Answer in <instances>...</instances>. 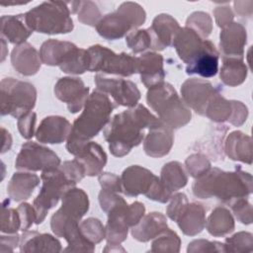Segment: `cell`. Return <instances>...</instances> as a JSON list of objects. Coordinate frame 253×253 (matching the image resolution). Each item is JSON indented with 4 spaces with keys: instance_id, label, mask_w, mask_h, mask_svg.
<instances>
[{
    "instance_id": "obj_29",
    "label": "cell",
    "mask_w": 253,
    "mask_h": 253,
    "mask_svg": "<svg viewBox=\"0 0 253 253\" xmlns=\"http://www.w3.org/2000/svg\"><path fill=\"white\" fill-rule=\"evenodd\" d=\"M223 149L231 160L240 161L249 165L252 163L251 137L240 130H234L228 134Z\"/></svg>"
},
{
    "instance_id": "obj_24",
    "label": "cell",
    "mask_w": 253,
    "mask_h": 253,
    "mask_svg": "<svg viewBox=\"0 0 253 253\" xmlns=\"http://www.w3.org/2000/svg\"><path fill=\"white\" fill-rule=\"evenodd\" d=\"M168 227L166 216L157 211L144 214L141 219L131 227V236L139 242H147L155 238Z\"/></svg>"
},
{
    "instance_id": "obj_40",
    "label": "cell",
    "mask_w": 253,
    "mask_h": 253,
    "mask_svg": "<svg viewBox=\"0 0 253 253\" xmlns=\"http://www.w3.org/2000/svg\"><path fill=\"white\" fill-rule=\"evenodd\" d=\"M10 201L5 200L2 203L1 211V232L11 234L17 233L21 229V218L17 209L9 208Z\"/></svg>"
},
{
    "instance_id": "obj_44",
    "label": "cell",
    "mask_w": 253,
    "mask_h": 253,
    "mask_svg": "<svg viewBox=\"0 0 253 253\" xmlns=\"http://www.w3.org/2000/svg\"><path fill=\"white\" fill-rule=\"evenodd\" d=\"M76 14L79 22L92 27H96L102 18L100 9L92 1H78Z\"/></svg>"
},
{
    "instance_id": "obj_61",
    "label": "cell",
    "mask_w": 253,
    "mask_h": 253,
    "mask_svg": "<svg viewBox=\"0 0 253 253\" xmlns=\"http://www.w3.org/2000/svg\"><path fill=\"white\" fill-rule=\"evenodd\" d=\"M104 252H126V249L121 244H110L107 243L106 247L103 249Z\"/></svg>"
},
{
    "instance_id": "obj_55",
    "label": "cell",
    "mask_w": 253,
    "mask_h": 253,
    "mask_svg": "<svg viewBox=\"0 0 253 253\" xmlns=\"http://www.w3.org/2000/svg\"><path fill=\"white\" fill-rule=\"evenodd\" d=\"M231 103H232V114L228 122L234 126H240L247 120L248 109L246 105H244L240 101L231 100Z\"/></svg>"
},
{
    "instance_id": "obj_30",
    "label": "cell",
    "mask_w": 253,
    "mask_h": 253,
    "mask_svg": "<svg viewBox=\"0 0 253 253\" xmlns=\"http://www.w3.org/2000/svg\"><path fill=\"white\" fill-rule=\"evenodd\" d=\"M176 222L185 235L195 236L206 226V210L201 204H188Z\"/></svg>"
},
{
    "instance_id": "obj_10",
    "label": "cell",
    "mask_w": 253,
    "mask_h": 253,
    "mask_svg": "<svg viewBox=\"0 0 253 253\" xmlns=\"http://www.w3.org/2000/svg\"><path fill=\"white\" fill-rule=\"evenodd\" d=\"M61 207L50 218V228L57 236L61 227L66 222H79L89 211V199L84 190L71 188L61 198Z\"/></svg>"
},
{
    "instance_id": "obj_8",
    "label": "cell",
    "mask_w": 253,
    "mask_h": 253,
    "mask_svg": "<svg viewBox=\"0 0 253 253\" xmlns=\"http://www.w3.org/2000/svg\"><path fill=\"white\" fill-rule=\"evenodd\" d=\"M41 179L42 181V188L33 203L37 212L36 224L42 223L48 211L57 205L65 192L76 186L75 182H72L64 175L59 166L55 169L42 172Z\"/></svg>"
},
{
    "instance_id": "obj_51",
    "label": "cell",
    "mask_w": 253,
    "mask_h": 253,
    "mask_svg": "<svg viewBox=\"0 0 253 253\" xmlns=\"http://www.w3.org/2000/svg\"><path fill=\"white\" fill-rule=\"evenodd\" d=\"M36 122H37V114L34 112H30L27 115L18 119L17 126L22 137L26 139H30L36 134L35 133Z\"/></svg>"
},
{
    "instance_id": "obj_14",
    "label": "cell",
    "mask_w": 253,
    "mask_h": 253,
    "mask_svg": "<svg viewBox=\"0 0 253 253\" xmlns=\"http://www.w3.org/2000/svg\"><path fill=\"white\" fill-rule=\"evenodd\" d=\"M217 93H219V88L204 79L190 78L181 86L183 102L201 116H205L209 103Z\"/></svg>"
},
{
    "instance_id": "obj_34",
    "label": "cell",
    "mask_w": 253,
    "mask_h": 253,
    "mask_svg": "<svg viewBox=\"0 0 253 253\" xmlns=\"http://www.w3.org/2000/svg\"><path fill=\"white\" fill-rule=\"evenodd\" d=\"M247 73L248 69L244 58L222 57L219 77L224 85L235 87L242 84L247 77Z\"/></svg>"
},
{
    "instance_id": "obj_16",
    "label": "cell",
    "mask_w": 253,
    "mask_h": 253,
    "mask_svg": "<svg viewBox=\"0 0 253 253\" xmlns=\"http://www.w3.org/2000/svg\"><path fill=\"white\" fill-rule=\"evenodd\" d=\"M211 43V41L203 39L197 32L188 27L180 28L174 37L172 45L179 58L187 65L199 57Z\"/></svg>"
},
{
    "instance_id": "obj_39",
    "label": "cell",
    "mask_w": 253,
    "mask_h": 253,
    "mask_svg": "<svg viewBox=\"0 0 253 253\" xmlns=\"http://www.w3.org/2000/svg\"><path fill=\"white\" fill-rule=\"evenodd\" d=\"M181 239L172 229L166 228L158 234L151 243L150 252H179Z\"/></svg>"
},
{
    "instance_id": "obj_35",
    "label": "cell",
    "mask_w": 253,
    "mask_h": 253,
    "mask_svg": "<svg viewBox=\"0 0 253 253\" xmlns=\"http://www.w3.org/2000/svg\"><path fill=\"white\" fill-rule=\"evenodd\" d=\"M205 227L211 235L215 237H222L234 230V218L226 208L217 207L206 219Z\"/></svg>"
},
{
    "instance_id": "obj_19",
    "label": "cell",
    "mask_w": 253,
    "mask_h": 253,
    "mask_svg": "<svg viewBox=\"0 0 253 253\" xmlns=\"http://www.w3.org/2000/svg\"><path fill=\"white\" fill-rule=\"evenodd\" d=\"M72 126L61 116H48L42 120L36 130V138L41 143L59 144L67 140Z\"/></svg>"
},
{
    "instance_id": "obj_18",
    "label": "cell",
    "mask_w": 253,
    "mask_h": 253,
    "mask_svg": "<svg viewBox=\"0 0 253 253\" xmlns=\"http://www.w3.org/2000/svg\"><path fill=\"white\" fill-rule=\"evenodd\" d=\"M179 23L168 14L157 15L147 31L151 39L152 50H163L172 45L177 32L180 30Z\"/></svg>"
},
{
    "instance_id": "obj_45",
    "label": "cell",
    "mask_w": 253,
    "mask_h": 253,
    "mask_svg": "<svg viewBox=\"0 0 253 253\" xmlns=\"http://www.w3.org/2000/svg\"><path fill=\"white\" fill-rule=\"evenodd\" d=\"M126 42L134 53H140L151 47V39L147 29L133 30L126 36Z\"/></svg>"
},
{
    "instance_id": "obj_62",
    "label": "cell",
    "mask_w": 253,
    "mask_h": 253,
    "mask_svg": "<svg viewBox=\"0 0 253 253\" xmlns=\"http://www.w3.org/2000/svg\"><path fill=\"white\" fill-rule=\"evenodd\" d=\"M1 42H2V56H1V61H4L5 57H6V52H5V49H6V42H5V39L2 38L1 39Z\"/></svg>"
},
{
    "instance_id": "obj_42",
    "label": "cell",
    "mask_w": 253,
    "mask_h": 253,
    "mask_svg": "<svg viewBox=\"0 0 253 253\" xmlns=\"http://www.w3.org/2000/svg\"><path fill=\"white\" fill-rule=\"evenodd\" d=\"M79 229L86 239L97 244L106 237V228L100 219L89 217L79 224Z\"/></svg>"
},
{
    "instance_id": "obj_56",
    "label": "cell",
    "mask_w": 253,
    "mask_h": 253,
    "mask_svg": "<svg viewBox=\"0 0 253 253\" xmlns=\"http://www.w3.org/2000/svg\"><path fill=\"white\" fill-rule=\"evenodd\" d=\"M145 213V207L140 202H133L132 204L127 206L126 212V218L127 225L129 227L134 226L144 215Z\"/></svg>"
},
{
    "instance_id": "obj_21",
    "label": "cell",
    "mask_w": 253,
    "mask_h": 253,
    "mask_svg": "<svg viewBox=\"0 0 253 253\" xmlns=\"http://www.w3.org/2000/svg\"><path fill=\"white\" fill-rule=\"evenodd\" d=\"M173 143V129L161 122L148 129V133L143 141V150L146 155L153 158H159L170 152Z\"/></svg>"
},
{
    "instance_id": "obj_12",
    "label": "cell",
    "mask_w": 253,
    "mask_h": 253,
    "mask_svg": "<svg viewBox=\"0 0 253 253\" xmlns=\"http://www.w3.org/2000/svg\"><path fill=\"white\" fill-rule=\"evenodd\" d=\"M66 149L74 155L85 168L87 176L100 175L107 163V154L103 147L93 140L67 138Z\"/></svg>"
},
{
    "instance_id": "obj_15",
    "label": "cell",
    "mask_w": 253,
    "mask_h": 253,
    "mask_svg": "<svg viewBox=\"0 0 253 253\" xmlns=\"http://www.w3.org/2000/svg\"><path fill=\"white\" fill-rule=\"evenodd\" d=\"M55 97L67 105L71 114L78 113L84 108L89 97V87L77 77H62L54 85Z\"/></svg>"
},
{
    "instance_id": "obj_48",
    "label": "cell",
    "mask_w": 253,
    "mask_h": 253,
    "mask_svg": "<svg viewBox=\"0 0 253 253\" xmlns=\"http://www.w3.org/2000/svg\"><path fill=\"white\" fill-rule=\"evenodd\" d=\"M229 207L238 221L243 224H250L252 222V206L246 198L237 199Z\"/></svg>"
},
{
    "instance_id": "obj_38",
    "label": "cell",
    "mask_w": 253,
    "mask_h": 253,
    "mask_svg": "<svg viewBox=\"0 0 253 253\" xmlns=\"http://www.w3.org/2000/svg\"><path fill=\"white\" fill-rule=\"evenodd\" d=\"M232 114L231 100L225 99L220 93H217L209 103L205 116L215 123L228 121Z\"/></svg>"
},
{
    "instance_id": "obj_1",
    "label": "cell",
    "mask_w": 253,
    "mask_h": 253,
    "mask_svg": "<svg viewBox=\"0 0 253 253\" xmlns=\"http://www.w3.org/2000/svg\"><path fill=\"white\" fill-rule=\"evenodd\" d=\"M161 122L143 105L137 104L115 115L105 126L103 135L109 143L110 152L116 157H124L141 143L145 129Z\"/></svg>"
},
{
    "instance_id": "obj_27",
    "label": "cell",
    "mask_w": 253,
    "mask_h": 253,
    "mask_svg": "<svg viewBox=\"0 0 253 253\" xmlns=\"http://www.w3.org/2000/svg\"><path fill=\"white\" fill-rule=\"evenodd\" d=\"M40 185V177L30 172H16L12 175L8 185L7 194L15 202H23L32 196Z\"/></svg>"
},
{
    "instance_id": "obj_43",
    "label": "cell",
    "mask_w": 253,
    "mask_h": 253,
    "mask_svg": "<svg viewBox=\"0 0 253 253\" xmlns=\"http://www.w3.org/2000/svg\"><path fill=\"white\" fill-rule=\"evenodd\" d=\"M224 247L226 252H252L253 236L250 232H237L225 239Z\"/></svg>"
},
{
    "instance_id": "obj_13",
    "label": "cell",
    "mask_w": 253,
    "mask_h": 253,
    "mask_svg": "<svg viewBox=\"0 0 253 253\" xmlns=\"http://www.w3.org/2000/svg\"><path fill=\"white\" fill-rule=\"evenodd\" d=\"M94 82L97 89L113 98L119 106L132 108L138 104L140 91L136 84L124 78L108 77L104 74H96Z\"/></svg>"
},
{
    "instance_id": "obj_28",
    "label": "cell",
    "mask_w": 253,
    "mask_h": 253,
    "mask_svg": "<svg viewBox=\"0 0 253 253\" xmlns=\"http://www.w3.org/2000/svg\"><path fill=\"white\" fill-rule=\"evenodd\" d=\"M33 31L28 26L25 14L4 15L1 17V35L11 43L22 44L26 42Z\"/></svg>"
},
{
    "instance_id": "obj_57",
    "label": "cell",
    "mask_w": 253,
    "mask_h": 253,
    "mask_svg": "<svg viewBox=\"0 0 253 253\" xmlns=\"http://www.w3.org/2000/svg\"><path fill=\"white\" fill-rule=\"evenodd\" d=\"M215 23L219 28H224L233 22L234 14L229 6H218L213 10Z\"/></svg>"
},
{
    "instance_id": "obj_47",
    "label": "cell",
    "mask_w": 253,
    "mask_h": 253,
    "mask_svg": "<svg viewBox=\"0 0 253 253\" xmlns=\"http://www.w3.org/2000/svg\"><path fill=\"white\" fill-rule=\"evenodd\" d=\"M188 253H224V243L219 241H210L207 239H195L188 244Z\"/></svg>"
},
{
    "instance_id": "obj_5",
    "label": "cell",
    "mask_w": 253,
    "mask_h": 253,
    "mask_svg": "<svg viewBox=\"0 0 253 253\" xmlns=\"http://www.w3.org/2000/svg\"><path fill=\"white\" fill-rule=\"evenodd\" d=\"M69 2L45 1L25 13V19L33 32L46 35L68 34L74 28Z\"/></svg>"
},
{
    "instance_id": "obj_60",
    "label": "cell",
    "mask_w": 253,
    "mask_h": 253,
    "mask_svg": "<svg viewBox=\"0 0 253 253\" xmlns=\"http://www.w3.org/2000/svg\"><path fill=\"white\" fill-rule=\"evenodd\" d=\"M1 130H2V139H3L1 153H5L6 151L10 150V148L12 146V136H11L10 132L6 128L2 127Z\"/></svg>"
},
{
    "instance_id": "obj_26",
    "label": "cell",
    "mask_w": 253,
    "mask_h": 253,
    "mask_svg": "<svg viewBox=\"0 0 253 253\" xmlns=\"http://www.w3.org/2000/svg\"><path fill=\"white\" fill-rule=\"evenodd\" d=\"M20 251L31 252H60L62 251L60 241L49 233L38 231H23L20 239Z\"/></svg>"
},
{
    "instance_id": "obj_50",
    "label": "cell",
    "mask_w": 253,
    "mask_h": 253,
    "mask_svg": "<svg viewBox=\"0 0 253 253\" xmlns=\"http://www.w3.org/2000/svg\"><path fill=\"white\" fill-rule=\"evenodd\" d=\"M59 168L69 180L75 183L80 182L86 176L84 166L75 158L73 160L64 161L59 165Z\"/></svg>"
},
{
    "instance_id": "obj_54",
    "label": "cell",
    "mask_w": 253,
    "mask_h": 253,
    "mask_svg": "<svg viewBox=\"0 0 253 253\" xmlns=\"http://www.w3.org/2000/svg\"><path fill=\"white\" fill-rule=\"evenodd\" d=\"M98 198H99L100 207L105 212H108L113 208L126 202L125 199L119 195V193L105 191V190H101Z\"/></svg>"
},
{
    "instance_id": "obj_63",
    "label": "cell",
    "mask_w": 253,
    "mask_h": 253,
    "mask_svg": "<svg viewBox=\"0 0 253 253\" xmlns=\"http://www.w3.org/2000/svg\"><path fill=\"white\" fill-rule=\"evenodd\" d=\"M28 2H25V3H7V4H1L2 6H10V5H25V4H27Z\"/></svg>"
},
{
    "instance_id": "obj_4",
    "label": "cell",
    "mask_w": 253,
    "mask_h": 253,
    "mask_svg": "<svg viewBox=\"0 0 253 253\" xmlns=\"http://www.w3.org/2000/svg\"><path fill=\"white\" fill-rule=\"evenodd\" d=\"M146 101L159 119L172 129L183 127L192 119L190 108L168 82L163 81L149 88L146 93Z\"/></svg>"
},
{
    "instance_id": "obj_23",
    "label": "cell",
    "mask_w": 253,
    "mask_h": 253,
    "mask_svg": "<svg viewBox=\"0 0 253 253\" xmlns=\"http://www.w3.org/2000/svg\"><path fill=\"white\" fill-rule=\"evenodd\" d=\"M13 68L24 76H32L41 69L42 60L38 50L29 42L16 45L11 52Z\"/></svg>"
},
{
    "instance_id": "obj_31",
    "label": "cell",
    "mask_w": 253,
    "mask_h": 253,
    "mask_svg": "<svg viewBox=\"0 0 253 253\" xmlns=\"http://www.w3.org/2000/svg\"><path fill=\"white\" fill-rule=\"evenodd\" d=\"M218 58L219 52L211 42L199 57L186 66V73L188 75L198 74L204 78L213 77L218 71Z\"/></svg>"
},
{
    "instance_id": "obj_3",
    "label": "cell",
    "mask_w": 253,
    "mask_h": 253,
    "mask_svg": "<svg viewBox=\"0 0 253 253\" xmlns=\"http://www.w3.org/2000/svg\"><path fill=\"white\" fill-rule=\"evenodd\" d=\"M115 105L105 93L94 90L88 97L81 115L73 122L69 138L90 140L110 122Z\"/></svg>"
},
{
    "instance_id": "obj_7",
    "label": "cell",
    "mask_w": 253,
    "mask_h": 253,
    "mask_svg": "<svg viewBox=\"0 0 253 253\" xmlns=\"http://www.w3.org/2000/svg\"><path fill=\"white\" fill-rule=\"evenodd\" d=\"M1 116L19 119L32 110L37 102V89L27 81L6 77L1 80Z\"/></svg>"
},
{
    "instance_id": "obj_32",
    "label": "cell",
    "mask_w": 253,
    "mask_h": 253,
    "mask_svg": "<svg viewBox=\"0 0 253 253\" xmlns=\"http://www.w3.org/2000/svg\"><path fill=\"white\" fill-rule=\"evenodd\" d=\"M75 47L77 45L73 42L49 39L43 42L40 48L39 53L42 63L49 66H59Z\"/></svg>"
},
{
    "instance_id": "obj_53",
    "label": "cell",
    "mask_w": 253,
    "mask_h": 253,
    "mask_svg": "<svg viewBox=\"0 0 253 253\" xmlns=\"http://www.w3.org/2000/svg\"><path fill=\"white\" fill-rule=\"evenodd\" d=\"M98 181L101 185L102 190L115 192L119 194L123 192L121 177H119L114 173H109V172L101 173L98 177Z\"/></svg>"
},
{
    "instance_id": "obj_20",
    "label": "cell",
    "mask_w": 253,
    "mask_h": 253,
    "mask_svg": "<svg viewBox=\"0 0 253 253\" xmlns=\"http://www.w3.org/2000/svg\"><path fill=\"white\" fill-rule=\"evenodd\" d=\"M247 42V32L240 23L232 22L221 29L219 34V50L222 57L244 58V47Z\"/></svg>"
},
{
    "instance_id": "obj_22",
    "label": "cell",
    "mask_w": 253,
    "mask_h": 253,
    "mask_svg": "<svg viewBox=\"0 0 253 253\" xmlns=\"http://www.w3.org/2000/svg\"><path fill=\"white\" fill-rule=\"evenodd\" d=\"M163 56L155 51H148L137 57V73L146 88H151L164 81L165 70Z\"/></svg>"
},
{
    "instance_id": "obj_37",
    "label": "cell",
    "mask_w": 253,
    "mask_h": 253,
    "mask_svg": "<svg viewBox=\"0 0 253 253\" xmlns=\"http://www.w3.org/2000/svg\"><path fill=\"white\" fill-rule=\"evenodd\" d=\"M58 67L61 71L68 74H83L85 71H88L89 56L87 49L75 47Z\"/></svg>"
},
{
    "instance_id": "obj_41",
    "label": "cell",
    "mask_w": 253,
    "mask_h": 253,
    "mask_svg": "<svg viewBox=\"0 0 253 253\" xmlns=\"http://www.w3.org/2000/svg\"><path fill=\"white\" fill-rule=\"evenodd\" d=\"M186 27L193 29L206 40L212 31V20L208 13L197 11L187 18Z\"/></svg>"
},
{
    "instance_id": "obj_36",
    "label": "cell",
    "mask_w": 253,
    "mask_h": 253,
    "mask_svg": "<svg viewBox=\"0 0 253 253\" xmlns=\"http://www.w3.org/2000/svg\"><path fill=\"white\" fill-rule=\"evenodd\" d=\"M159 179L164 187L172 193L184 188L188 183L186 170L178 161L166 163L161 169Z\"/></svg>"
},
{
    "instance_id": "obj_46",
    "label": "cell",
    "mask_w": 253,
    "mask_h": 253,
    "mask_svg": "<svg viewBox=\"0 0 253 253\" xmlns=\"http://www.w3.org/2000/svg\"><path fill=\"white\" fill-rule=\"evenodd\" d=\"M185 166L188 173L195 179L203 176L211 168L209 157L201 152L188 156L185 160Z\"/></svg>"
},
{
    "instance_id": "obj_49",
    "label": "cell",
    "mask_w": 253,
    "mask_h": 253,
    "mask_svg": "<svg viewBox=\"0 0 253 253\" xmlns=\"http://www.w3.org/2000/svg\"><path fill=\"white\" fill-rule=\"evenodd\" d=\"M169 201L170 203L166 208V214L171 220L176 221L179 215L188 206L189 201L184 193H176L175 195H172Z\"/></svg>"
},
{
    "instance_id": "obj_52",
    "label": "cell",
    "mask_w": 253,
    "mask_h": 253,
    "mask_svg": "<svg viewBox=\"0 0 253 253\" xmlns=\"http://www.w3.org/2000/svg\"><path fill=\"white\" fill-rule=\"evenodd\" d=\"M21 218V230L26 231L28 230L33 223H36L37 219V212L34 206H31L28 203H22L17 208Z\"/></svg>"
},
{
    "instance_id": "obj_33",
    "label": "cell",
    "mask_w": 253,
    "mask_h": 253,
    "mask_svg": "<svg viewBox=\"0 0 253 253\" xmlns=\"http://www.w3.org/2000/svg\"><path fill=\"white\" fill-rule=\"evenodd\" d=\"M228 130V127L223 125H217L212 126L208 134L204 136L199 143H197L201 151L207 152V156L213 161L222 160L224 156V142L223 139Z\"/></svg>"
},
{
    "instance_id": "obj_25",
    "label": "cell",
    "mask_w": 253,
    "mask_h": 253,
    "mask_svg": "<svg viewBox=\"0 0 253 253\" xmlns=\"http://www.w3.org/2000/svg\"><path fill=\"white\" fill-rule=\"evenodd\" d=\"M127 203L125 202L121 205L110 210L108 213V221L106 224V241L110 244H121L127 237L128 225L126 219V212Z\"/></svg>"
},
{
    "instance_id": "obj_59",
    "label": "cell",
    "mask_w": 253,
    "mask_h": 253,
    "mask_svg": "<svg viewBox=\"0 0 253 253\" xmlns=\"http://www.w3.org/2000/svg\"><path fill=\"white\" fill-rule=\"evenodd\" d=\"M233 5L236 14H238L240 17H251L253 5L252 1H235Z\"/></svg>"
},
{
    "instance_id": "obj_6",
    "label": "cell",
    "mask_w": 253,
    "mask_h": 253,
    "mask_svg": "<svg viewBox=\"0 0 253 253\" xmlns=\"http://www.w3.org/2000/svg\"><path fill=\"white\" fill-rule=\"evenodd\" d=\"M145 20L146 13L138 3L124 2L115 12L101 18L96 31L105 40H120L129 32L136 30Z\"/></svg>"
},
{
    "instance_id": "obj_58",
    "label": "cell",
    "mask_w": 253,
    "mask_h": 253,
    "mask_svg": "<svg viewBox=\"0 0 253 253\" xmlns=\"http://www.w3.org/2000/svg\"><path fill=\"white\" fill-rule=\"evenodd\" d=\"M21 236L17 233H11L8 235L0 236V252H13L18 246H20Z\"/></svg>"
},
{
    "instance_id": "obj_17",
    "label": "cell",
    "mask_w": 253,
    "mask_h": 253,
    "mask_svg": "<svg viewBox=\"0 0 253 253\" xmlns=\"http://www.w3.org/2000/svg\"><path fill=\"white\" fill-rule=\"evenodd\" d=\"M158 179L150 170L139 165H131L126 168L121 176L123 193L127 197H146Z\"/></svg>"
},
{
    "instance_id": "obj_11",
    "label": "cell",
    "mask_w": 253,
    "mask_h": 253,
    "mask_svg": "<svg viewBox=\"0 0 253 253\" xmlns=\"http://www.w3.org/2000/svg\"><path fill=\"white\" fill-rule=\"evenodd\" d=\"M61 164L58 155L50 148L34 141L25 142L16 157L15 167L27 171H46Z\"/></svg>"
},
{
    "instance_id": "obj_2",
    "label": "cell",
    "mask_w": 253,
    "mask_h": 253,
    "mask_svg": "<svg viewBox=\"0 0 253 253\" xmlns=\"http://www.w3.org/2000/svg\"><path fill=\"white\" fill-rule=\"evenodd\" d=\"M252 181L251 174L243 171L239 165L231 172L213 167L195 180L192 190L197 198H215L230 206L237 199L247 198L252 193Z\"/></svg>"
},
{
    "instance_id": "obj_9",
    "label": "cell",
    "mask_w": 253,
    "mask_h": 253,
    "mask_svg": "<svg viewBox=\"0 0 253 253\" xmlns=\"http://www.w3.org/2000/svg\"><path fill=\"white\" fill-rule=\"evenodd\" d=\"M89 70L91 72H103V74H115L124 77L137 73V57L126 52L116 53L112 49L101 44L88 47Z\"/></svg>"
}]
</instances>
